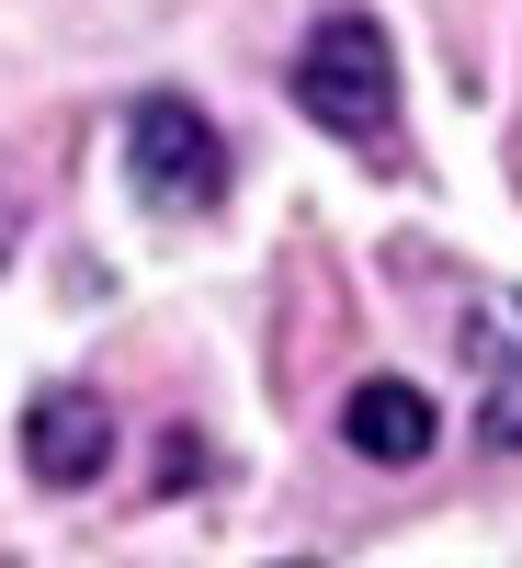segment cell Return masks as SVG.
I'll return each mask as SVG.
<instances>
[{
	"mask_svg": "<svg viewBox=\"0 0 522 568\" xmlns=\"http://www.w3.org/2000/svg\"><path fill=\"white\" fill-rule=\"evenodd\" d=\"M296 114L329 125L341 149H375L398 125V45L375 12H318L296 45Z\"/></svg>",
	"mask_w": 522,
	"mask_h": 568,
	"instance_id": "obj_1",
	"label": "cell"
},
{
	"mask_svg": "<svg viewBox=\"0 0 522 568\" xmlns=\"http://www.w3.org/2000/svg\"><path fill=\"white\" fill-rule=\"evenodd\" d=\"M125 182H136V205H160V216H205L227 194L216 114L182 103V91H136V103H125Z\"/></svg>",
	"mask_w": 522,
	"mask_h": 568,
	"instance_id": "obj_2",
	"label": "cell"
},
{
	"mask_svg": "<svg viewBox=\"0 0 522 568\" xmlns=\"http://www.w3.org/2000/svg\"><path fill=\"white\" fill-rule=\"evenodd\" d=\"M23 466L45 489H91L114 466V409L103 387H34L23 398Z\"/></svg>",
	"mask_w": 522,
	"mask_h": 568,
	"instance_id": "obj_3",
	"label": "cell"
},
{
	"mask_svg": "<svg viewBox=\"0 0 522 568\" xmlns=\"http://www.w3.org/2000/svg\"><path fill=\"white\" fill-rule=\"evenodd\" d=\"M341 444L364 466H420L432 455V398H420L409 375H364V387L341 398Z\"/></svg>",
	"mask_w": 522,
	"mask_h": 568,
	"instance_id": "obj_4",
	"label": "cell"
},
{
	"mask_svg": "<svg viewBox=\"0 0 522 568\" xmlns=\"http://www.w3.org/2000/svg\"><path fill=\"white\" fill-rule=\"evenodd\" d=\"M478 353H489V329H478ZM478 444L522 455V364H500V353H489V387H478Z\"/></svg>",
	"mask_w": 522,
	"mask_h": 568,
	"instance_id": "obj_5",
	"label": "cell"
},
{
	"mask_svg": "<svg viewBox=\"0 0 522 568\" xmlns=\"http://www.w3.org/2000/svg\"><path fill=\"white\" fill-rule=\"evenodd\" d=\"M12 227H23V205H12V182H0V251H12Z\"/></svg>",
	"mask_w": 522,
	"mask_h": 568,
	"instance_id": "obj_6",
	"label": "cell"
}]
</instances>
